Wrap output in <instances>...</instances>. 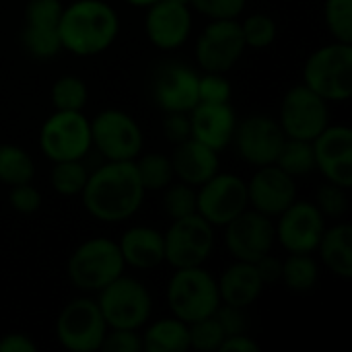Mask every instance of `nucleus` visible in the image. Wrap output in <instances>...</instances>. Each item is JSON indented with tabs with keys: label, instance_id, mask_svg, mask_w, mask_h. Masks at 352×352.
<instances>
[{
	"label": "nucleus",
	"instance_id": "48",
	"mask_svg": "<svg viewBox=\"0 0 352 352\" xmlns=\"http://www.w3.org/2000/svg\"><path fill=\"white\" fill-rule=\"evenodd\" d=\"M219 352H260V344L245 332V334L227 336V338L221 342Z\"/></svg>",
	"mask_w": 352,
	"mask_h": 352
},
{
	"label": "nucleus",
	"instance_id": "12",
	"mask_svg": "<svg viewBox=\"0 0 352 352\" xmlns=\"http://www.w3.org/2000/svg\"><path fill=\"white\" fill-rule=\"evenodd\" d=\"M245 50L237 19L210 21L194 43V56L202 72H229L241 60Z\"/></svg>",
	"mask_w": 352,
	"mask_h": 352
},
{
	"label": "nucleus",
	"instance_id": "19",
	"mask_svg": "<svg viewBox=\"0 0 352 352\" xmlns=\"http://www.w3.org/2000/svg\"><path fill=\"white\" fill-rule=\"evenodd\" d=\"M245 186H248L250 208L270 219H276L283 210H287L297 200L295 177L285 173L274 163L258 167L256 173L250 177V182H245Z\"/></svg>",
	"mask_w": 352,
	"mask_h": 352
},
{
	"label": "nucleus",
	"instance_id": "34",
	"mask_svg": "<svg viewBox=\"0 0 352 352\" xmlns=\"http://www.w3.org/2000/svg\"><path fill=\"white\" fill-rule=\"evenodd\" d=\"M239 25H241V33H243L245 47L264 50V47H270L276 41L278 25L266 12H254L245 21H241Z\"/></svg>",
	"mask_w": 352,
	"mask_h": 352
},
{
	"label": "nucleus",
	"instance_id": "14",
	"mask_svg": "<svg viewBox=\"0 0 352 352\" xmlns=\"http://www.w3.org/2000/svg\"><path fill=\"white\" fill-rule=\"evenodd\" d=\"M326 231V217L314 202L295 200L276 217L274 235L287 254H314Z\"/></svg>",
	"mask_w": 352,
	"mask_h": 352
},
{
	"label": "nucleus",
	"instance_id": "36",
	"mask_svg": "<svg viewBox=\"0 0 352 352\" xmlns=\"http://www.w3.org/2000/svg\"><path fill=\"white\" fill-rule=\"evenodd\" d=\"M324 21L334 41L352 43V0H326Z\"/></svg>",
	"mask_w": 352,
	"mask_h": 352
},
{
	"label": "nucleus",
	"instance_id": "39",
	"mask_svg": "<svg viewBox=\"0 0 352 352\" xmlns=\"http://www.w3.org/2000/svg\"><path fill=\"white\" fill-rule=\"evenodd\" d=\"M233 87L221 72H204L198 78V103H231Z\"/></svg>",
	"mask_w": 352,
	"mask_h": 352
},
{
	"label": "nucleus",
	"instance_id": "20",
	"mask_svg": "<svg viewBox=\"0 0 352 352\" xmlns=\"http://www.w3.org/2000/svg\"><path fill=\"white\" fill-rule=\"evenodd\" d=\"M198 78L200 74L179 62H165L157 68L153 80V99L165 113H190L198 105Z\"/></svg>",
	"mask_w": 352,
	"mask_h": 352
},
{
	"label": "nucleus",
	"instance_id": "10",
	"mask_svg": "<svg viewBox=\"0 0 352 352\" xmlns=\"http://www.w3.org/2000/svg\"><path fill=\"white\" fill-rule=\"evenodd\" d=\"M107 324L95 299L78 297L62 307L56 320V338L70 352L101 351Z\"/></svg>",
	"mask_w": 352,
	"mask_h": 352
},
{
	"label": "nucleus",
	"instance_id": "41",
	"mask_svg": "<svg viewBox=\"0 0 352 352\" xmlns=\"http://www.w3.org/2000/svg\"><path fill=\"white\" fill-rule=\"evenodd\" d=\"M245 4L248 0H190V8L210 21L239 19V14L245 10Z\"/></svg>",
	"mask_w": 352,
	"mask_h": 352
},
{
	"label": "nucleus",
	"instance_id": "4",
	"mask_svg": "<svg viewBox=\"0 0 352 352\" xmlns=\"http://www.w3.org/2000/svg\"><path fill=\"white\" fill-rule=\"evenodd\" d=\"M303 85L328 103L349 101L352 95V43H328L309 54L303 64Z\"/></svg>",
	"mask_w": 352,
	"mask_h": 352
},
{
	"label": "nucleus",
	"instance_id": "44",
	"mask_svg": "<svg viewBox=\"0 0 352 352\" xmlns=\"http://www.w3.org/2000/svg\"><path fill=\"white\" fill-rule=\"evenodd\" d=\"M212 316H214V320L219 322V326H221L225 338H227V336H235V334H245V332H248L245 309H239V307L221 303Z\"/></svg>",
	"mask_w": 352,
	"mask_h": 352
},
{
	"label": "nucleus",
	"instance_id": "21",
	"mask_svg": "<svg viewBox=\"0 0 352 352\" xmlns=\"http://www.w3.org/2000/svg\"><path fill=\"white\" fill-rule=\"evenodd\" d=\"M190 126L192 138L221 153L233 142L237 113L231 103H198L190 111Z\"/></svg>",
	"mask_w": 352,
	"mask_h": 352
},
{
	"label": "nucleus",
	"instance_id": "37",
	"mask_svg": "<svg viewBox=\"0 0 352 352\" xmlns=\"http://www.w3.org/2000/svg\"><path fill=\"white\" fill-rule=\"evenodd\" d=\"M188 332H190V349L194 351L217 352L221 349V342L225 340V334L219 322L214 320V316L188 324Z\"/></svg>",
	"mask_w": 352,
	"mask_h": 352
},
{
	"label": "nucleus",
	"instance_id": "33",
	"mask_svg": "<svg viewBox=\"0 0 352 352\" xmlns=\"http://www.w3.org/2000/svg\"><path fill=\"white\" fill-rule=\"evenodd\" d=\"M87 179H89V169L85 167L82 159L80 161H58V163H54L52 173H50V184H52L54 192L64 198L80 196Z\"/></svg>",
	"mask_w": 352,
	"mask_h": 352
},
{
	"label": "nucleus",
	"instance_id": "24",
	"mask_svg": "<svg viewBox=\"0 0 352 352\" xmlns=\"http://www.w3.org/2000/svg\"><path fill=\"white\" fill-rule=\"evenodd\" d=\"M217 285H219L221 303L239 309L252 307L264 291V283L256 266L252 262H239V260H235L231 266L223 270Z\"/></svg>",
	"mask_w": 352,
	"mask_h": 352
},
{
	"label": "nucleus",
	"instance_id": "31",
	"mask_svg": "<svg viewBox=\"0 0 352 352\" xmlns=\"http://www.w3.org/2000/svg\"><path fill=\"white\" fill-rule=\"evenodd\" d=\"M50 99H52L54 109L82 111L89 101V87L82 78L74 74H64L52 85Z\"/></svg>",
	"mask_w": 352,
	"mask_h": 352
},
{
	"label": "nucleus",
	"instance_id": "43",
	"mask_svg": "<svg viewBox=\"0 0 352 352\" xmlns=\"http://www.w3.org/2000/svg\"><path fill=\"white\" fill-rule=\"evenodd\" d=\"M8 204L19 214H33L41 206V194H39V190L31 182L16 184V186H10Z\"/></svg>",
	"mask_w": 352,
	"mask_h": 352
},
{
	"label": "nucleus",
	"instance_id": "40",
	"mask_svg": "<svg viewBox=\"0 0 352 352\" xmlns=\"http://www.w3.org/2000/svg\"><path fill=\"white\" fill-rule=\"evenodd\" d=\"M64 4L62 0H29L25 6L23 23L37 27H56L60 25Z\"/></svg>",
	"mask_w": 352,
	"mask_h": 352
},
{
	"label": "nucleus",
	"instance_id": "3",
	"mask_svg": "<svg viewBox=\"0 0 352 352\" xmlns=\"http://www.w3.org/2000/svg\"><path fill=\"white\" fill-rule=\"evenodd\" d=\"M126 264L120 254L118 241L107 237H91L76 245L66 264L68 280L80 293H99L120 274Z\"/></svg>",
	"mask_w": 352,
	"mask_h": 352
},
{
	"label": "nucleus",
	"instance_id": "46",
	"mask_svg": "<svg viewBox=\"0 0 352 352\" xmlns=\"http://www.w3.org/2000/svg\"><path fill=\"white\" fill-rule=\"evenodd\" d=\"M254 266H256V270H258V274H260V278H262L264 287L280 283L283 260H278L276 256H272V252H270V254H266V256H262L260 260H256V262H254Z\"/></svg>",
	"mask_w": 352,
	"mask_h": 352
},
{
	"label": "nucleus",
	"instance_id": "17",
	"mask_svg": "<svg viewBox=\"0 0 352 352\" xmlns=\"http://www.w3.org/2000/svg\"><path fill=\"white\" fill-rule=\"evenodd\" d=\"M144 33L157 50L173 52L182 47L192 33V8L173 0H157L146 6Z\"/></svg>",
	"mask_w": 352,
	"mask_h": 352
},
{
	"label": "nucleus",
	"instance_id": "18",
	"mask_svg": "<svg viewBox=\"0 0 352 352\" xmlns=\"http://www.w3.org/2000/svg\"><path fill=\"white\" fill-rule=\"evenodd\" d=\"M316 169L326 182L352 188V130L349 126H328L314 140Z\"/></svg>",
	"mask_w": 352,
	"mask_h": 352
},
{
	"label": "nucleus",
	"instance_id": "1",
	"mask_svg": "<svg viewBox=\"0 0 352 352\" xmlns=\"http://www.w3.org/2000/svg\"><path fill=\"white\" fill-rule=\"evenodd\" d=\"M134 161H105L89 173L80 192L85 210L101 223H122L132 219L144 200Z\"/></svg>",
	"mask_w": 352,
	"mask_h": 352
},
{
	"label": "nucleus",
	"instance_id": "29",
	"mask_svg": "<svg viewBox=\"0 0 352 352\" xmlns=\"http://www.w3.org/2000/svg\"><path fill=\"white\" fill-rule=\"evenodd\" d=\"M33 175H35V163L31 155L19 144L2 142L0 144V184L10 188L16 184L31 182Z\"/></svg>",
	"mask_w": 352,
	"mask_h": 352
},
{
	"label": "nucleus",
	"instance_id": "5",
	"mask_svg": "<svg viewBox=\"0 0 352 352\" xmlns=\"http://www.w3.org/2000/svg\"><path fill=\"white\" fill-rule=\"evenodd\" d=\"M165 295L171 316L186 324L210 318L221 305L217 278L204 266L173 270Z\"/></svg>",
	"mask_w": 352,
	"mask_h": 352
},
{
	"label": "nucleus",
	"instance_id": "6",
	"mask_svg": "<svg viewBox=\"0 0 352 352\" xmlns=\"http://www.w3.org/2000/svg\"><path fill=\"white\" fill-rule=\"evenodd\" d=\"M95 299L107 328L142 330L153 314V299L148 289L132 276L120 274L103 287Z\"/></svg>",
	"mask_w": 352,
	"mask_h": 352
},
{
	"label": "nucleus",
	"instance_id": "22",
	"mask_svg": "<svg viewBox=\"0 0 352 352\" xmlns=\"http://www.w3.org/2000/svg\"><path fill=\"white\" fill-rule=\"evenodd\" d=\"M171 167L179 182L190 184L194 188L208 182L214 173L221 171V157L219 151L198 142L196 138H188L173 146L171 153Z\"/></svg>",
	"mask_w": 352,
	"mask_h": 352
},
{
	"label": "nucleus",
	"instance_id": "49",
	"mask_svg": "<svg viewBox=\"0 0 352 352\" xmlns=\"http://www.w3.org/2000/svg\"><path fill=\"white\" fill-rule=\"evenodd\" d=\"M124 2H128L130 6H140V8H146V6L155 4L157 0H124Z\"/></svg>",
	"mask_w": 352,
	"mask_h": 352
},
{
	"label": "nucleus",
	"instance_id": "16",
	"mask_svg": "<svg viewBox=\"0 0 352 352\" xmlns=\"http://www.w3.org/2000/svg\"><path fill=\"white\" fill-rule=\"evenodd\" d=\"M225 248L233 260L256 262L270 254L276 241L274 221L254 208H245L225 227Z\"/></svg>",
	"mask_w": 352,
	"mask_h": 352
},
{
	"label": "nucleus",
	"instance_id": "7",
	"mask_svg": "<svg viewBox=\"0 0 352 352\" xmlns=\"http://www.w3.org/2000/svg\"><path fill=\"white\" fill-rule=\"evenodd\" d=\"M39 148L52 163L85 159L93 148L89 118L82 111L54 109V113L41 124Z\"/></svg>",
	"mask_w": 352,
	"mask_h": 352
},
{
	"label": "nucleus",
	"instance_id": "9",
	"mask_svg": "<svg viewBox=\"0 0 352 352\" xmlns=\"http://www.w3.org/2000/svg\"><path fill=\"white\" fill-rule=\"evenodd\" d=\"M91 124V144L105 161H134L144 146V136L138 122L116 107L99 111Z\"/></svg>",
	"mask_w": 352,
	"mask_h": 352
},
{
	"label": "nucleus",
	"instance_id": "2",
	"mask_svg": "<svg viewBox=\"0 0 352 352\" xmlns=\"http://www.w3.org/2000/svg\"><path fill=\"white\" fill-rule=\"evenodd\" d=\"M62 50L89 58L113 45L120 33V16L105 0H74L64 6L58 25Z\"/></svg>",
	"mask_w": 352,
	"mask_h": 352
},
{
	"label": "nucleus",
	"instance_id": "27",
	"mask_svg": "<svg viewBox=\"0 0 352 352\" xmlns=\"http://www.w3.org/2000/svg\"><path fill=\"white\" fill-rule=\"evenodd\" d=\"M320 278V266L311 254H289L283 260L280 283L293 293H309L316 289Z\"/></svg>",
	"mask_w": 352,
	"mask_h": 352
},
{
	"label": "nucleus",
	"instance_id": "32",
	"mask_svg": "<svg viewBox=\"0 0 352 352\" xmlns=\"http://www.w3.org/2000/svg\"><path fill=\"white\" fill-rule=\"evenodd\" d=\"M21 43L27 50V54L35 60H52L62 52V41L56 27L23 25Z\"/></svg>",
	"mask_w": 352,
	"mask_h": 352
},
{
	"label": "nucleus",
	"instance_id": "25",
	"mask_svg": "<svg viewBox=\"0 0 352 352\" xmlns=\"http://www.w3.org/2000/svg\"><path fill=\"white\" fill-rule=\"evenodd\" d=\"M322 264L338 278L349 280L352 276V227L349 223H338L326 227L318 250Z\"/></svg>",
	"mask_w": 352,
	"mask_h": 352
},
{
	"label": "nucleus",
	"instance_id": "45",
	"mask_svg": "<svg viewBox=\"0 0 352 352\" xmlns=\"http://www.w3.org/2000/svg\"><path fill=\"white\" fill-rule=\"evenodd\" d=\"M163 136L169 144H179L192 136V126H190V113L184 111H169L163 118Z\"/></svg>",
	"mask_w": 352,
	"mask_h": 352
},
{
	"label": "nucleus",
	"instance_id": "28",
	"mask_svg": "<svg viewBox=\"0 0 352 352\" xmlns=\"http://www.w3.org/2000/svg\"><path fill=\"white\" fill-rule=\"evenodd\" d=\"M276 167H280L291 177H305L316 171V155L311 140H297V138H285L278 157L274 161Z\"/></svg>",
	"mask_w": 352,
	"mask_h": 352
},
{
	"label": "nucleus",
	"instance_id": "30",
	"mask_svg": "<svg viewBox=\"0 0 352 352\" xmlns=\"http://www.w3.org/2000/svg\"><path fill=\"white\" fill-rule=\"evenodd\" d=\"M134 167H136L138 179L146 192H161L175 179L171 159H169V155H163V153L140 155L134 159Z\"/></svg>",
	"mask_w": 352,
	"mask_h": 352
},
{
	"label": "nucleus",
	"instance_id": "47",
	"mask_svg": "<svg viewBox=\"0 0 352 352\" xmlns=\"http://www.w3.org/2000/svg\"><path fill=\"white\" fill-rule=\"evenodd\" d=\"M37 344L27 336L19 332H10L0 336V352H35Z\"/></svg>",
	"mask_w": 352,
	"mask_h": 352
},
{
	"label": "nucleus",
	"instance_id": "38",
	"mask_svg": "<svg viewBox=\"0 0 352 352\" xmlns=\"http://www.w3.org/2000/svg\"><path fill=\"white\" fill-rule=\"evenodd\" d=\"M314 204L320 208V212L326 219H342L349 210V196H346V188L336 186L332 182H324L318 192H316V200Z\"/></svg>",
	"mask_w": 352,
	"mask_h": 352
},
{
	"label": "nucleus",
	"instance_id": "13",
	"mask_svg": "<svg viewBox=\"0 0 352 352\" xmlns=\"http://www.w3.org/2000/svg\"><path fill=\"white\" fill-rule=\"evenodd\" d=\"M196 190V212L206 219L214 229L225 227L250 206L248 186L235 173L219 171Z\"/></svg>",
	"mask_w": 352,
	"mask_h": 352
},
{
	"label": "nucleus",
	"instance_id": "11",
	"mask_svg": "<svg viewBox=\"0 0 352 352\" xmlns=\"http://www.w3.org/2000/svg\"><path fill=\"white\" fill-rule=\"evenodd\" d=\"M276 120L287 138L314 140L330 126V105L301 82L285 93Z\"/></svg>",
	"mask_w": 352,
	"mask_h": 352
},
{
	"label": "nucleus",
	"instance_id": "23",
	"mask_svg": "<svg viewBox=\"0 0 352 352\" xmlns=\"http://www.w3.org/2000/svg\"><path fill=\"white\" fill-rule=\"evenodd\" d=\"M118 248L124 264L134 270H155L165 262L163 233L146 225L126 229L118 241Z\"/></svg>",
	"mask_w": 352,
	"mask_h": 352
},
{
	"label": "nucleus",
	"instance_id": "42",
	"mask_svg": "<svg viewBox=\"0 0 352 352\" xmlns=\"http://www.w3.org/2000/svg\"><path fill=\"white\" fill-rule=\"evenodd\" d=\"M101 351L140 352L142 351V334H140V330L107 328L105 338H103V342H101Z\"/></svg>",
	"mask_w": 352,
	"mask_h": 352
},
{
	"label": "nucleus",
	"instance_id": "50",
	"mask_svg": "<svg viewBox=\"0 0 352 352\" xmlns=\"http://www.w3.org/2000/svg\"><path fill=\"white\" fill-rule=\"evenodd\" d=\"M173 2H182V4H188L190 6V0H173Z\"/></svg>",
	"mask_w": 352,
	"mask_h": 352
},
{
	"label": "nucleus",
	"instance_id": "35",
	"mask_svg": "<svg viewBox=\"0 0 352 352\" xmlns=\"http://www.w3.org/2000/svg\"><path fill=\"white\" fill-rule=\"evenodd\" d=\"M161 192H163V210H165V214L171 221L196 212V196H198V190L194 186L184 184V182L177 179V182H171Z\"/></svg>",
	"mask_w": 352,
	"mask_h": 352
},
{
	"label": "nucleus",
	"instance_id": "15",
	"mask_svg": "<svg viewBox=\"0 0 352 352\" xmlns=\"http://www.w3.org/2000/svg\"><path fill=\"white\" fill-rule=\"evenodd\" d=\"M285 138L287 136L276 118L266 113H254L243 120H237L231 144H235L237 155L248 165L258 169L276 161Z\"/></svg>",
	"mask_w": 352,
	"mask_h": 352
},
{
	"label": "nucleus",
	"instance_id": "26",
	"mask_svg": "<svg viewBox=\"0 0 352 352\" xmlns=\"http://www.w3.org/2000/svg\"><path fill=\"white\" fill-rule=\"evenodd\" d=\"M144 352H186L190 351L188 324L177 318H161L142 332Z\"/></svg>",
	"mask_w": 352,
	"mask_h": 352
},
{
	"label": "nucleus",
	"instance_id": "8",
	"mask_svg": "<svg viewBox=\"0 0 352 352\" xmlns=\"http://www.w3.org/2000/svg\"><path fill=\"white\" fill-rule=\"evenodd\" d=\"M165 262L173 268L204 266L214 250V227L198 212L171 221L163 233Z\"/></svg>",
	"mask_w": 352,
	"mask_h": 352
}]
</instances>
